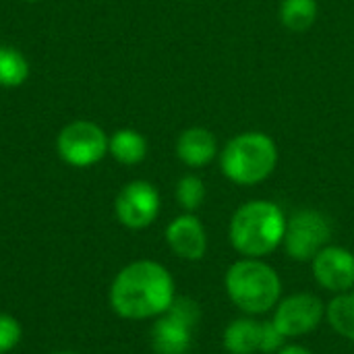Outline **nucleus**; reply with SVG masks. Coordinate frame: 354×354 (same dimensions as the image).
<instances>
[{"label":"nucleus","mask_w":354,"mask_h":354,"mask_svg":"<svg viewBox=\"0 0 354 354\" xmlns=\"http://www.w3.org/2000/svg\"><path fill=\"white\" fill-rule=\"evenodd\" d=\"M174 297L176 284L168 268L153 259H137L114 276L108 303L118 317L143 322L164 315Z\"/></svg>","instance_id":"f257e3e1"},{"label":"nucleus","mask_w":354,"mask_h":354,"mask_svg":"<svg viewBox=\"0 0 354 354\" xmlns=\"http://www.w3.org/2000/svg\"><path fill=\"white\" fill-rule=\"evenodd\" d=\"M286 222L288 218L278 203L268 199L247 201L230 218V245L243 257L261 259L282 247Z\"/></svg>","instance_id":"f03ea898"},{"label":"nucleus","mask_w":354,"mask_h":354,"mask_svg":"<svg viewBox=\"0 0 354 354\" xmlns=\"http://www.w3.org/2000/svg\"><path fill=\"white\" fill-rule=\"evenodd\" d=\"M224 288L232 305L245 315H266L282 299L280 274L263 259L243 257L234 261L224 276Z\"/></svg>","instance_id":"7ed1b4c3"},{"label":"nucleus","mask_w":354,"mask_h":354,"mask_svg":"<svg viewBox=\"0 0 354 354\" xmlns=\"http://www.w3.org/2000/svg\"><path fill=\"white\" fill-rule=\"evenodd\" d=\"M222 174L239 187L266 183L278 166V145L263 131H245L226 141L218 156Z\"/></svg>","instance_id":"20e7f679"},{"label":"nucleus","mask_w":354,"mask_h":354,"mask_svg":"<svg viewBox=\"0 0 354 354\" xmlns=\"http://www.w3.org/2000/svg\"><path fill=\"white\" fill-rule=\"evenodd\" d=\"M108 133L93 120H73L56 135V153L71 168H91L108 156Z\"/></svg>","instance_id":"39448f33"},{"label":"nucleus","mask_w":354,"mask_h":354,"mask_svg":"<svg viewBox=\"0 0 354 354\" xmlns=\"http://www.w3.org/2000/svg\"><path fill=\"white\" fill-rule=\"evenodd\" d=\"M332 241V222L319 209H297L286 222L284 251L292 261L311 263L313 257Z\"/></svg>","instance_id":"423d86ee"},{"label":"nucleus","mask_w":354,"mask_h":354,"mask_svg":"<svg viewBox=\"0 0 354 354\" xmlns=\"http://www.w3.org/2000/svg\"><path fill=\"white\" fill-rule=\"evenodd\" d=\"M162 209L160 191L143 178L127 183L114 199V216L129 230L149 228Z\"/></svg>","instance_id":"0eeeda50"},{"label":"nucleus","mask_w":354,"mask_h":354,"mask_svg":"<svg viewBox=\"0 0 354 354\" xmlns=\"http://www.w3.org/2000/svg\"><path fill=\"white\" fill-rule=\"evenodd\" d=\"M326 317L324 301L313 292H295L284 299L274 309L272 322L286 338H301L319 328Z\"/></svg>","instance_id":"6e6552de"},{"label":"nucleus","mask_w":354,"mask_h":354,"mask_svg":"<svg viewBox=\"0 0 354 354\" xmlns=\"http://www.w3.org/2000/svg\"><path fill=\"white\" fill-rule=\"evenodd\" d=\"M311 272L324 290L342 295L354 290V253L346 247L328 245L311 261Z\"/></svg>","instance_id":"1a4fd4ad"},{"label":"nucleus","mask_w":354,"mask_h":354,"mask_svg":"<svg viewBox=\"0 0 354 354\" xmlns=\"http://www.w3.org/2000/svg\"><path fill=\"white\" fill-rule=\"evenodd\" d=\"M170 251L185 261H201L207 253V232L195 214L176 216L164 232Z\"/></svg>","instance_id":"9d476101"},{"label":"nucleus","mask_w":354,"mask_h":354,"mask_svg":"<svg viewBox=\"0 0 354 354\" xmlns=\"http://www.w3.org/2000/svg\"><path fill=\"white\" fill-rule=\"evenodd\" d=\"M176 158L193 170L209 166L220 156V145L216 135L205 127H189L185 129L174 145Z\"/></svg>","instance_id":"9b49d317"},{"label":"nucleus","mask_w":354,"mask_h":354,"mask_svg":"<svg viewBox=\"0 0 354 354\" xmlns=\"http://www.w3.org/2000/svg\"><path fill=\"white\" fill-rule=\"evenodd\" d=\"M193 332L195 328L166 311L156 317L151 328V346L158 354H187L193 344Z\"/></svg>","instance_id":"f8f14e48"},{"label":"nucleus","mask_w":354,"mask_h":354,"mask_svg":"<svg viewBox=\"0 0 354 354\" xmlns=\"http://www.w3.org/2000/svg\"><path fill=\"white\" fill-rule=\"evenodd\" d=\"M259 338H261V322L253 319L251 315L232 319L222 336V344L230 354H255L259 353Z\"/></svg>","instance_id":"ddd939ff"},{"label":"nucleus","mask_w":354,"mask_h":354,"mask_svg":"<svg viewBox=\"0 0 354 354\" xmlns=\"http://www.w3.org/2000/svg\"><path fill=\"white\" fill-rule=\"evenodd\" d=\"M147 139L137 129H118L108 137V153L120 166H137L147 158Z\"/></svg>","instance_id":"4468645a"},{"label":"nucleus","mask_w":354,"mask_h":354,"mask_svg":"<svg viewBox=\"0 0 354 354\" xmlns=\"http://www.w3.org/2000/svg\"><path fill=\"white\" fill-rule=\"evenodd\" d=\"M31 75V64L27 56L8 44H0V87L17 89L27 83Z\"/></svg>","instance_id":"2eb2a0df"},{"label":"nucleus","mask_w":354,"mask_h":354,"mask_svg":"<svg viewBox=\"0 0 354 354\" xmlns=\"http://www.w3.org/2000/svg\"><path fill=\"white\" fill-rule=\"evenodd\" d=\"M280 23L292 33H305L311 29L319 15L317 0H282L280 2Z\"/></svg>","instance_id":"dca6fc26"},{"label":"nucleus","mask_w":354,"mask_h":354,"mask_svg":"<svg viewBox=\"0 0 354 354\" xmlns=\"http://www.w3.org/2000/svg\"><path fill=\"white\" fill-rule=\"evenodd\" d=\"M326 319L338 336L354 342V290L336 295L326 305Z\"/></svg>","instance_id":"f3484780"},{"label":"nucleus","mask_w":354,"mask_h":354,"mask_svg":"<svg viewBox=\"0 0 354 354\" xmlns=\"http://www.w3.org/2000/svg\"><path fill=\"white\" fill-rule=\"evenodd\" d=\"M176 201L187 214H195L205 201V183L197 174H185L176 183Z\"/></svg>","instance_id":"a211bd4d"},{"label":"nucleus","mask_w":354,"mask_h":354,"mask_svg":"<svg viewBox=\"0 0 354 354\" xmlns=\"http://www.w3.org/2000/svg\"><path fill=\"white\" fill-rule=\"evenodd\" d=\"M23 338V328L15 315L0 313V354L10 353L19 346Z\"/></svg>","instance_id":"6ab92c4d"},{"label":"nucleus","mask_w":354,"mask_h":354,"mask_svg":"<svg viewBox=\"0 0 354 354\" xmlns=\"http://www.w3.org/2000/svg\"><path fill=\"white\" fill-rule=\"evenodd\" d=\"M168 313H172L174 317H178L180 322H185L191 328H197V324L201 319L199 303L189 297H174L172 305L168 307Z\"/></svg>","instance_id":"aec40b11"},{"label":"nucleus","mask_w":354,"mask_h":354,"mask_svg":"<svg viewBox=\"0 0 354 354\" xmlns=\"http://www.w3.org/2000/svg\"><path fill=\"white\" fill-rule=\"evenodd\" d=\"M286 346V336L276 328L274 322H261V338H259V353L276 354Z\"/></svg>","instance_id":"412c9836"},{"label":"nucleus","mask_w":354,"mask_h":354,"mask_svg":"<svg viewBox=\"0 0 354 354\" xmlns=\"http://www.w3.org/2000/svg\"><path fill=\"white\" fill-rule=\"evenodd\" d=\"M276 354H313L309 348L301 346V344H286L280 353Z\"/></svg>","instance_id":"4be33fe9"},{"label":"nucleus","mask_w":354,"mask_h":354,"mask_svg":"<svg viewBox=\"0 0 354 354\" xmlns=\"http://www.w3.org/2000/svg\"><path fill=\"white\" fill-rule=\"evenodd\" d=\"M52 354H77V353H73V351H58V353H52Z\"/></svg>","instance_id":"5701e85b"},{"label":"nucleus","mask_w":354,"mask_h":354,"mask_svg":"<svg viewBox=\"0 0 354 354\" xmlns=\"http://www.w3.org/2000/svg\"><path fill=\"white\" fill-rule=\"evenodd\" d=\"M21 2H39V0H21Z\"/></svg>","instance_id":"b1692460"},{"label":"nucleus","mask_w":354,"mask_h":354,"mask_svg":"<svg viewBox=\"0 0 354 354\" xmlns=\"http://www.w3.org/2000/svg\"><path fill=\"white\" fill-rule=\"evenodd\" d=\"M180 2H193V0H180Z\"/></svg>","instance_id":"393cba45"}]
</instances>
